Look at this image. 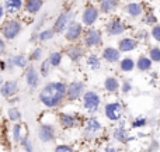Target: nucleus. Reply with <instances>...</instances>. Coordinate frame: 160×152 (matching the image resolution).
I'll list each match as a JSON object with an SVG mask.
<instances>
[{"label":"nucleus","instance_id":"nucleus-9","mask_svg":"<svg viewBox=\"0 0 160 152\" xmlns=\"http://www.w3.org/2000/svg\"><path fill=\"white\" fill-rule=\"evenodd\" d=\"M98 16H100L98 8L94 7V6H87L82 13V24L90 27V25L96 24V21L98 20Z\"/></svg>","mask_w":160,"mask_h":152},{"label":"nucleus","instance_id":"nucleus-26","mask_svg":"<svg viewBox=\"0 0 160 152\" xmlns=\"http://www.w3.org/2000/svg\"><path fill=\"white\" fill-rule=\"evenodd\" d=\"M86 64H87V66L90 68L91 71H94V72L101 68V61H100V58L96 54H90V55L87 56V59H86Z\"/></svg>","mask_w":160,"mask_h":152},{"label":"nucleus","instance_id":"nucleus-14","mask_svg":"<svg viewBox=\"0 0 160 152\" xmlns=\"http://www.w3.org/2000/svg\"><path fill=\"white\" fill-rule=\"evenodd\" d=\"M25 82H27L28 87H31V89H35L39 85V73L31 65L25 68Z\"/></svg>","mask_w":160,"mask_h":152},{"label":"nucleus","instance_id":"nucleus-1","mask_svg":"<svg viewBox=\"0 0 160 152\" xmlns=\"http://www.w3.org/2000/svg\"><path fill=\"white\" fill-rule=\"evenodd\" d=\"M66 97V83L51 82L47 83L39 92V102L48 108H55Z\"/></svg>","mask_w":160,"mask_h":152},{"label":"nucleus","instance_id":"nucleus-11","mask_svg":"<svg viewBox=\"0 0 160 152\" xmlns=\"http://www.w3.org/2000/svg\"><path fill=\"white\" fill-rule=\"evenodd\" d=\"M84 92V83L80 80H75L69 86H66V97L69 100H78Z\"/></svg>","mask_w":160,"mask_h":152},{"label":"nucleus","instance_id":"nucleus-17","mask_svg":"<svg viewBox=\"0 0 160 152\" xmlns=\"http://www.w3.org/2000/svg\"><path fill=\"white\" fill-rule=\"evenodd\" d=\"M136 42L135 38H131V37H125V38H121L118 42V51L119 52H131V51H135Z\"/></svg>","mask_w":160,"mask_h":152},{"label":"nucleus","instance_id":"nucleus-36","mask_svg":"<svg viewBox=\"0 0 160 152\" xmlns=\"http://www.w3.org/2000/svg\"><path fill=\"white\" fill-rule=\"evenodd\" d=\"M41 58H42V48H35V50L31 52V55H30V58H28V61L37 62V61H39Z\"/></svg>","mask_w":160,"mask_h":152},{"label":"nucleus","instance_id":"nucleus-31","mask_svg":"<svg viewBox=\"0 0 160 152\" xmlns=\"http://www.w3.org/2000/svg\"><path fill=\"white\" fill-rule=\"evenodd\" d=\"M7 117H8V120H10V121L18 123L20 120H21V111H20L17 107H10L7 110Z\"/></svg>","mask_w":160,"mask_h":152},{"label":"nucleus","instance_id":"nucleus-4","mask_svg":"<svg viewBox=\"0 0 160 152\" xmlns=\"http://www.w3.org/2000/svg\"><path fill=\"white\" fill-rule=\"evenodd\" d=\"M83 42H84V45L88 48L100 47L102 42V35H101V33H100V30H97V28H88V30L83 34Z\"/></svg>","mask_w":160,"mask_h":152},{"label":"nucleus","instance_id":"nucleus-21","mask_svg":"<svg viewBox=\"0 0 160 152\" xmlns=\"http://www.w3.org/2000/svg\"><path fill=\"white\" fill-rule=\"evenodd\" d=\"M101 128H102L101 123H100L98 120L96 118V117H90V118L86 121V125H84V130L87 131V133H90V134L98 133Z\"/></svg>","mask_w":160,"mask_h":152},{"label":"nucleus","instance_id":"nucleus-7","mask_svg":"<svg viewBox=\"0 0 160 152\" xmlns=\"http://www.w3.org/2000/svg\"><path fill=\"white\" fill-rule=\"evenodd\" d=\"M83 35V27H82V23L78 21H70L69 25L66 27L65 30V38L68 41H78L80 37Z\"/></svg>","mask_w":160,"mask_h":152},{"label":"nucleus","instance_id":"nucleus-46","mask_svg":"<svg viewBox=\"0 0 160 152\" xmlns=\"http://www.w3.org/2000/svg\"><path fill=\"white\" fill-rule=\"evenodd\" d=\"M104 152H119V151H118V149H115V148H111V147H110V148H105V151H104Z\"/></svg>","mask_w":160,"mask_h":152},{"label":"nucleus","instance_id":"nucleus-2","mask_svg":"<svg viewBox=\"0 0 160 152\" xmlns=\"http://www.w3.org/2000/svg\"><path fill=\"white\" fill-rule=\"evenodd\" d=\"M22 24L16 18H8L0 27V33H2V38L7 39V41H13L21 34Z\"/></svg>","mask_w":160,"mask_h":152},{"label":"nucleus","instance_id":"nucleus-20","mask_svg":"<svg viewBox=\"0 0 160 152\" xmlns=\"http://www.w3.org/2000/svg\"><path fill=\"white\" fill-rule=\"evenodd\" d=\"M125 11H127L132 18H136V17L142 16V13H143V7H142L141 3L133 2V3H128V4L125 6Z\"/></svg>","mask_w":160,"mask_h":152},{"label":"nucleus","instance_id":"nucleus-49","mask_svg":"<svg viewBox=\"0 0 160 152\" xmlns=\"http://www.w3.org/2000/svg\"><path fill=\"white\" fill-rule=\"evenodd\" d=\"M159 11H160V7H159Z\"/></svg>","mask_w":160,"mask_h":152},{"label":"nucleus","instance_id":"nucleus-32","mask_svg":"<svg viewBox=\"0 0 160 152\" xmlns=\"http://www.w3.org/2000/svg\"><path fill=\"white\" fill-rule=\"evenodd\" d=\"M21 124H18V123H16V124L13 125V128H11V138H13L14 142H20V139H21Z\"/></svg>","mask_w":160,"mask_h":152},{"label":"nucleus","instance_id":"nucleus-43","mask_svg":"<svg viewBox=\"0 0 160 152\" xmlns=\"http://www.w3.org/2000/svg\"><path fill=\"white\" fill-rule=\"evenodd\" d=\"M44 20H45V17H42V18L35 24V28H34V30H35V31H39V28H41L42 24H44Z\"/></svg>","mask_w":160,"mask_h":152},{"label":"nucleus","instance_id":"nucleus-39","mask_svg":"<svg viewBox=\"0 0 160 152\" xmlns=\"http://www.w3.org/2000/svg\"><path fill=\"white\" fill-rule=\"evenodd\" d=\"M55 152H75V151H73V148L69 147V145L62 144V145H58V147L55 148Z\"/></svg>","mask_w":160,"mask_h":152},{"label":"nucleus","instance_id":"nucleus-19","mask_svg":"<svg viewBox=\"0 0 160 152\" xmlns=\"http://www.w3.org/2000/svg\"><path fill=\"white\" fill-rule=\"evenodd\" d=\"M66 54H68V56L70 58V61L79 62L80 59L83 58V55H84V50H83L82 45H72V47L68 48Z\"/></svg>","mask_w":160,"mask_h":152},{"label":"nucleus","instance_id":"nucleus-40","mask_svg":"<svg viewBox=\"0 0 160 152\" xmlns=\"http://www.w3.org/2000/svg\"><path fill=\"white\" fill-rule=\"evenodd\" d=\"M145 21H146L148 23V24H150V25H156V24H158V18H156V17L155 16H153V14H148V16L146 17H145Z\"/></svg>","mask_w":160,"mask_h":152},{"label":"nucleus","instance_id":"nucleus-44","mask_svg":"<svg viewBox=\"0 0 160 152\" xmlns=\"http://www.w3.org/2000/svg\"><path fill=\"white\" fill-rule=\"evenodd\" d=\"M3 71H6V61L0 59V72H3Z\"/></svg>","mask_w":160,"mask_h":152},{"label":"nucleus","instance_id":"nucleus-12","mask_svg":"<svg viewBox=\"0 0 160 152\" xmlns=\"http://www.w3.org/2000/svg\"><path fill=\"white\" fill-rule=\"evenodd\" d=\"M56 135L55 127L51 124H41L38 128V138L41 142H49L53 141Z\"/></svg>","mask_w":160,"mask_h":152},{"label":"nucleus","instance_id":"nucleus-6","mask_svg":"<svg viewBox=\"0 0 160 152\" xmlns=\"http://www.w3.org/2000/svg\"><path fill=\"white\" fill-rule=\"evenodd\" d=\"M104 114L110 121H118L122 116V104L119 102L107 103L104 106Z\"/></svg>","mask_w":160,"mask_h":152},{"label":"nucleus","instance_id":"nucleus-37","mask_svg":"<svg viewBox=\"0 0 160 152\" xmlns=\"http://www.w3.org/2000/svg\"><path fill=\"white\" fill-rule=\"evenodd\" d=\"M145 124H146V118H145V117H136L132 123V127L133 128H141V127H143Z\"/></svg>","mask_w":160,"mask_h":152},{"label":"nucleus","instance_id":"nucleus-5","mask_svg":"<svg viewBox=\"0 0 160 152\" xmlns=\"http://www.w3.org/2000/svg\"><path fill=\"white\" fill-rule=\"evenodd\" d=\"M73 16H75V13H73L72 10L62 11V13L58 16V18L55 20V23H53L52 30L55 31V33H65L66 27L69 25V23L72 21Z\"/></svg>","mask_w":160,"mask_h":152},{"label":"nucleus","instance_id":"nucleus-24","mask_svg":"<svg viewBox=\"0 0 160 152\" xmlns=\"http://www.w3.org/2000/svg\"><path fill=\"white\" fill-rule=\"evenodd\" d=\"M119 86H121V83L114 76H108L107 79L104 80V89L107 92H117L119 89Z\"/></svg>","mask_w":160,"mask_h":152},{"label":"nucleus","instance_id":"nucleus-3","mask_svg":"<svg viewBox=\"0 0 160 152\" xmlns=\"http://www.w3.org/2000/svg\"><path fill=\"white\" fill-rule=\"evenodd\" d=\"M100 104H101V97L97 92L88 90L83 94V107L88 111V113H94L98 110Z\"/></svg>","mask_w":160,"mask_h":152},{"label":"nucleus","instance_id":"nucleus-29","mask_svg":"<svg viewBox=\"0 0 160 152\" xmlns=\"http://www.w3.org/2000/svg\"><path fill=\"white\" fill-rule=\"evenodd\" d=\"M119 68L122 72H132V69L135 68V61L132 58H124L119 61Z\"/></svg>","mask_w":160,"mask_h":152},{"label":"nucleus","instance_id":"nucleus-33","mask_svg":"<svg viewBox=\"0 0 160 152\" xmlns=\"http://www.w3.org/2000/svg\"><path fill=\"white\" fill-rule=\"evenodd\" d=\"M51 64H49V61H48V58L47 59H44V61L41 62V65H39V72H41V76H44V77H47L48 75H49V72H51Z\"/></svg>","mask_w":160,"mask_h":152},{"label":"nucleus","instance_id":"nucleus-15","mask_svg":"<svg viewBox=\"0 0 160 152\" xmlns=\"http://www.w3.org/2000/svg\"><path fill=\"white\" fill-rule=\"evenodd\" d=\"M102 59L108 64H117L118 61H121V52L118 51V48L107 47L102 50Z\"/></svg>","mask_w":160,"mask_h":152},{"label":"nucleus","instance_id":"nucleus-48","mask_svg":"<svg viewBox=\"0 0 160 152\" xmlns=\"http://www.w3.org/2000/svg\"><path fill=\"white\" fill-rule=\"evenodd\" d=\"M94 2H97V3H101V2H102V0H94Z\"/></svg>","mask_w":160,"mask_h":152},{"label":"nucleus","instance_id":"nucleus-38","mask_svg":"<svg viewBox=\"0 0 160 152\" xmlns=\"http://www.w3.org/2000/svg\"><path fill=\"white\" fill-rule=\"evenodd\" d=\"M152 37L158 42H160V24L153 25V28H152Z\"/></svg>","mask_w":160,"mask_h":152},{"label":"nucleus","instance_id":"nucleus-28","mask_svg":"<svg viewBox=\"0 0 160 152\" xmlns=\"http://www.w3.org/2000/svg\"><path fill=\"white\" fill-rule=\"evenodd\" d=\"M53 37H55V31H53L52 28H45V30H41L37 34V39H39V41H42V42L49 41Z\"/></svg>","mask_w":160,"mask_h":152},{"label":"nucleus","instance_id":"nucleus-45","mask_svg":"<svg viewBox=\"0 0 160 152\" xmlns=\"http://www.w3.org/2000/svg\"><path fill=\"white\" fill-rule=\"evenodd\" d=\"M4 17V8H3V4H0V20Z\"/></svg>","mask_w":160,"mask_h":152},{"label":"nucleus","instance_id":"nucleus-22","mask_svg":"<svg viewBox=\"0 0 160 152\" xmlns=\"http://www.w3.org/2000/svg\"><path fill=\"white\" fill-rule=\"evenodd\" d=\"M112 137L117 142H122V144H127V142L129 141V137H128L127 130H125L122 125H119V127H117L115 130H114Z\"/></svg>","mask_w":160,"mask_h":152},{"label":"nucleus","instance_id":"nucleus-23","mask_svg":"<svg viewBox=\"0 0 160 152\" xmlns=\"http://www.w3.org/2000/svg\"><path fill=\"white\" fill-rule=\"evenodd\" d=\"M118 7V0H102L100 3V11L108 14Z\"/></svg>","mask_w":160,"mask_h":152},{"label":"nucleus","instance_id":"nucleus-30","mask_svg":"<svg viewBox=\"0 0 160 152\" xmlns=\"http://www.w3.org/2000/svg\"><path fill=\"white\" fill-rule=\"evenodd\" d=\"M62 54L58 52V51H52V52L49 54V56H48V61H49L51 66H59V65L62 64Z\"/></svg>","mask_w":160,"mask_h":152},{"label":"nucleus","instance_id":"nucleus-16","mask_svg":"<svg viewBox=\"0 0 160 152\" xmlns=\"http://www.w3.org/2000/svg\"><path fill=\"white\" fill-rule=\"evenodd\" d=\"M3 8H4V14L14 16L22 8V0H6Z\"/></svg>","mask_w":160,"mask_h":152},{"label":"nucleus","instance_id":"nucleus-34","mask_svg":"<svg viewBox=\"0 0 160 152\" xmlns=\"http://www.w3.org/2000/svg\"><path fill=\"white\" fill-rule=\"evenodd\" d=\"M20 142H21V147L24 148V151H25V152H34L32 142H31V139H30V137H28V135L21 137Z\"/></svg>","mask_w":160,"mask_h":152},{"label":"nucleus","instance_id":"nucleus-8","mask_svg":"<svg viewBox=\"0 0 160 152\" xmlns=\"http://www.w3.org/2000/svg\"><path fill=\"white\" fill-rule=\"evenodd\" d=\"M28 58L22 54H17V55H11L10 58L6 61V69L13 71L14 68H20V69H25L28 66Z\"/></svg>","mask_w":160,"mask_h":152},{"label":"nucleus","instance_id":"nucleus-35","mask_svg":"<svg viewBox=\"0 0 160 152\" xmlns=\"http://www.w3.org/2000/svg\"><path fill=\"white\" fill-rule=\"evenodd\" d=\"M148 58L152 62H160V48L159 47H153L149 51V56Z\"/></svg>","mask_w":160,"mask_h":152},{"label":"nucleus","instance_id":"nucleus-18","mask_svg":"<svg viewBox=\"0 0 160 152\" xmlns=\"http://www.w3.org/2000/svg\"><path fill=\"white\" fill-rule=\"evenodd\" d=\"M42 4H44V0H24L22 2V7L30 14L39 13V10L42 8Z\"/></svg>","mask_w":160,"mask_h":152},{"label":"nucleus","instance_id":"nucleus-13","mask_svg":"<svg viewBox=\"0 0 160 152\" xmlns=\"http://www.w3.org/2000/svg\"><path fill=\"white\" fill-rule=\"evenodd\" d=\"M125 24L119 18H112L105 24V31L110 35H121L125 33Z\"/></svg>","mask_w":160,"mask_h":152},{"label":"nucleus","instance_id":"nucleus-41","mask_svg":"<svg viewBox=\"0 0 160 152\" xmlns=\"http://www.w3.org/2000/svg\"><path fill=\"white\" fill-rule=\"evenodd\" d=\"M122 92H124V93H128V92H131L132 90V85H131V82L129 80H125L124 83H122Z\"/></svg>","mask_w":160,"mask_h":152},{"label":"nucleus","instance_id":"nucleus-27","mask_svg":"<svg viewBox=\"0 0 160 152\" xmlns=\"http://www.w3.org/2000/svg\"><path fill=\"white\" fill-rule=\"evenodd\" d=\"M135 66L138 68L141 72H146V71H149L150 68H152V61H150L148 56H139V59L135 64Z\"/></svg>","mask_w":160,"mask_h":152},{"label":"nucleus","instance_id":"nucleus-47","mask_svg":"<svg viewBox=\"0 0 160 152\" xmlns=\"http://www.w3.org/2000/svg\"><path fill=\"white\" fill-rule=\"evenodd\" d=\"M3 82H4V80H3V76H2V75H0V85H2V83H3Z\"/></svg>","mask_w":160,"mask_h":152},{"label":"nucleus","instance_id":"nucleus-25","mask_svg":"<svg viewBox=\"0 0 160 152\" xmlns=\"http://www.w3.org/2000/svg\"><path fill=\"white\" fill-rule=\"evenodd\" d=\"M61 124H62V127H65V128H72L73 125L76 124V117L73 116V114H68V113H62L61 116Z\"/></svg>","mask_w":160,"mask_h":152},{"label":"nucleus","instance_id":"nucleus-10","mask_svg":"<svg viewBox=\"0 0 160 152\" xmlns=\"http://www.w3.org/2000/svg\"><path fill=\"white\" fill-rule=\"evenodd\" d=\"M20 90V86L17 80H6L0 85V94L6 99H11L14 97Z\"/></svg>","mask_w":160,"mask_h":152},{"label":"nucleus","instance_id":"nucleus-42","mask_svg":"<svg viewBox=\"0 0 160 152\" xmlns=\"http://www.w3.org/2000/svg\"><path fill=\"white\" fill-rule=\"evenodd\" d=\"M6 52V41L0 37V56H3Z\"/></svg>","mask_w":160,"mask_h":152}]
</instances>
